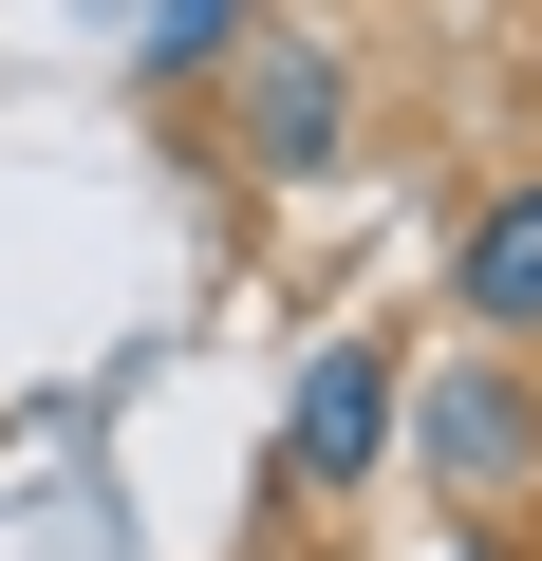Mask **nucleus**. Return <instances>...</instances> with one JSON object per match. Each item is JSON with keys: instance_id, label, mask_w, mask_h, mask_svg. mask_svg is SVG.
Listing matches in <instances>:
<instances>
[{"instance_id": "nucleus-1", "label": "nucleus", "mask_w": 542, "mask_h": 561, "mask_svg": "<svg viewBox=\"0 0 542 561\" xmlns=\"http://www.w3.org/2000/svg\"><path fill=\"white\" fill-rule=\"evenodd\" d=\"M449 505H523L542 486V375L486 337V356H449V375H412V431H393Z\"/></svg>"}, {"instance_id": "nucleus-2", "label": "nucleus", "mask_w": 542, "mask_h": 561, "mask_svg": "<svg viewBox=\"0 0 542 561\" xmlns=\"http://www.w3.org/2000/svg\"><path fill=\"white\" fill-rule=\"evenodd\" d=\"M393 431H412L393 337H319V356H300V393H281V486H300V505H356V486L393 468Z\"/></svg>"}, {"instance_id": "nucleus-3", "label": "nucleus", "mask_w": 542, "mask_h": 561, "mask_svg": "<svg viewBox=\"0 0 542 561\" xmlns=\"http://www.w3.org/2000/svg\"><path fill=\"white\" fill-rule=\"evenodd\" d=\"M337 113H356V76H337L319 38H281V57L243 76V169H262V187H319V169H337Z\"/></svg>"}, {"instance_id": "nucleus-4", "label": "nucleus", "mask_w": 542, "mask_h": 561, "mask_svg": "<svg viewBox=\"0 0 542 561\" xmlns=\"http://www.w3.org/2000/svg\"><path fill=\"white\" fill-rule=\"evenodd\" d=\"M449 300H468V337H542V169L449 243Z\"/></svg>"}, {"instance_id": "nucleus-5", "label": "nucleus", "mask_w": 542, "mask_h": 561, "mask_svg": "<svg viewBox=\"0 0 542 561\" xmlns=\"http://www.w3.org/2000/svg\"><path fill=\"white\" fill-rule=\"evenodd\" d=\"M224 38H243V0H169V20H150V76H206Z\"/></svg>"}]
</instances>
